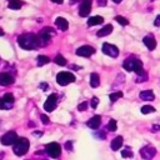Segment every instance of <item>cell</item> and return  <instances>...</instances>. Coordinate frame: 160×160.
Listing matches in <instances>:
<instances>
[{
	"label": "cell",
	"mask_w": 160,
	"mask_h": 160,
	"mask_svg": "<svg viewBox=\"0 0 160 160\" xmlns=\"http://www.w3.org/2000/svg\"><path fill=\"white\" fill-rule=\"evenodd\" d=\"M90 105H91V108H92V109H95V108L99 105V99H98L96 96H94V98L91 99V102H90Z\"/></svg>",
	"instance_id": "d6a6232c"
},
{
	"label": "cell",
	"mask_w": 160,
	"mask_h": 160,
	"mask_svg": "<svg viewBox=\"0 0 160 160\" xmlns=\"http://www.w3.org/2000/svg\"><path fill=\"white\" fill-rule=\"evenodd\" d=\"M115 20H116L120 25H128V24H129V20H128L126 18H124V16H120V15L115 16Z\"/></svg>",
	"instance_id": "f546056e"
},
{
	"label": "cell",
	"mask_w": 160,
	"mask_h": 160,
	"mask_svg": "<svg viewBox=\"0 0 160 160\" xmlns=\"http://www.w3.org/2000/svg\"><path fill=\"white\" fill-rule=\"evenodd\" d=\"M100 124H101V118H100V115H95V116H92L90 120H88V122H86V125L90 128V129H92V130H96L99 126H100Z\"/></svg>",
	"instance_id": "5bb4252c"
},
{
	"label": "cell",
	"mask_w": 160,
	"mask_h": 160,
	"mask_svg": "<svg viewBox=\"0 0 160 160\" xmlns=\"http://www.w3.org/2000/svg\"><path fill=\"white\" fill-rule=\"evenodd\" d=\"M102 52L105 55H109L111 58H116L119 55V49L115 46V45H111V44H102Z\"/></svg>",
	"instance_id": "30bf717a"
},
{
	"label": "cell",
	"mask_w": 160,
	"mask_h": 160,
	"mask_svg": "<svg viewBox=\"0 0 160 160\" xmlns=\"http://www.w3.org/2000/svg\"><path fill=\"white\" fill-rule=\"evenodd\" d=\"M146 80H148V74L146 72L142 74V75H140V76H138V79H136L138 82H142V81H146Z\"/></svg>",
	"instance_id": "e575fe53"
},
{
	"label": "cell",
	"mask_w": 160,
	"mask_h": 160,
	"mask_svg": "<svg viewBox=\"0 0 160 160\" xmlns=\"http://www.w3.org/2000/svg\"><path fill=\"white\" fill-rule=\"evenodd\" d=\"M40 119H41V122H42V124H45V125L50 124V120H49V118H48L45 114H41V115H40Z\"/></svg>",
	"instance_id": "836d02e7"
},
{
	"label": "cell",
	"mask_w": 160,
	"mask_h": 160,
	"mask_svg": "<svg viewBox=\"0 0 160 160\" xmlns=\"http://www.w3.org/2000/svg\"><path fill=\"white\" fill-rule=\"evenodd\" d=\"M54 61H55V64H58V65H60V66L66 65V59H65L62 55H56L55 59H54Z\"/></svg>",
	"instance_id": "cb8c5ba5"
},
{
	"label": "cell",
	"mask_w": 160,
	"mask_h": 160,
	"mask_svg": "<svg viewBox=\"0 0 160 160\" xmlns=\"http://www.w3.org/2000/svg\"><path fill=\"white\" fill-rule=\"evenodd\" d=\"M160 130V126L159 125H154L152 128H151V131H159Z\"/></svg>",
	"instance_id": "ab89813d"
},
{
	"label": "cell",
	"mask_w": 160,
	"mask_h": 160,
	"mask_svg": "<svg viewBox=\"0 0 160 160\" xmlns=\"http://www.w3.org/2000/svg\"><path fill=\"white\" fill-rule=\"evenodd\" d=\"M49 61H50V59L48 56H45V55H39L38 56V66H42V65L48 64Z\"/></svg>",
	"instance_id": "603a6c76"
},
{
	"label": "cell",
	"mask_w": 160,
	"mask_h": 160,
	"mask_svg": "<svg viewBox=\"0 0 160 160\" xmlns=\"http://www.w3.org/2000/svg\"><path fill=\"white\" fill-rule=\"evenodd\" d=\"M55 25H56L60 30H62V31H65V30L69 29V22H68V20H66L65 18H61V16H59V18L55 19Z\"/></svg>",
	"instance_id": "9a60e30c"
},
{
	"label": "cell",
	"mask_w": 160,
	"mask_h": 160,
	"mask_svg": "<svg viewBox=\"0 0 160 160\" xmlns=\"http://www.w3.org/2000/svg\"><path fill=\"white\" fill-rule=\"evenodd\" d=\"M142 41H144V44L146 45V48H148L149 50H154V49L156 48V40H155L152 36H145V38L142 39Z\"/></svg>",
	"instance_id": "e0dca14e"
},
{
	"label": "cell",
	"mask_w": 160,
	"mask_h": 160,
	"mask_svg": "<svg viewBox=\"0 0 160 160\" xmlns=\"http://www.w3.org/2000/svg\"><path fill=\"white\" fill-rule=\"evenodd\" d=\"M91 11V0H82L79 8V15L81 18H85Z\"/></svg>",
	"instance_id": "8fae6325"
},
{
	"label": "cell",
	"mask_w": 160,
	"mask_h": 160,
	"mask_svg": "<svg viewBox=\"0 0 160 160\" xmlns=\"http://www.w3.org/2000/svg\"><path fill=\"white\" fill-rule=\"evenodd\" d=\"M154 111H155V108H152L151 105H145L141 108V114H150Z\"/></svg>",
	"instance_id": "83f0119b"
},
{
	"label": "cell",
	"mask_w": 160,
	"mask_h": 160,
	"mask_svg": "<svg viewBox=\"0 0 160 160\" xmlns=\"http://www.w3.org/2000/svg\"><path fill=\"white\" fill-rule=\"evenodd\" d=\"M86 109H88V102H86V101L80 102L79 106H78V110H79V111H84V110H86Z\"/></svg>",
	"instance_id": "1f68e13d"
},
{
	"label": "cell",
	"mask_w": 160,
	"mask_h": 160,
	"mask_svg": "<svg viewBox=\"0 0 160 160\" xmlns=\"http://www.w3.org/2000/svg\"><path fill=\"white\" fill-rule=\"evenodd\" d=\"M14 76L10 75L9 72H0V85L1 86H8L14 82Z\"/></svg>",
	"instance_id": "4fadbf2b"
},
{
	"label": "cell",
	"mask_w": 160,
	"mask_h": 160,
	"mask_svg": "<svg viewBox=\"0 0 160 160\" xmlns=\"http://www.w3.org/2000/svg\"><path fill=\"white\" fill-rule=\"evenodd\" d=\"M18 139H19V138H18V134H16L15 131L10 130V131L5 132V134L1 136L0 141H1L2 145H14V144L18 141Z\"/></svg>",
	"instance_id": "8992f818"
},
{
	"label": "cell",
	"mask_w": 160,
	"mask_h": 160,
	"mask_svg": "<svg viewBox=\"0 0 160 160\" xmlns=\"http://www.w3.org/2000/svg\"><path fill=\"white\" fill-rule=\"evenodd\" d=\"M122 68H124L126 71H135V72L138 74V76L145 74V70L142 69V62H141V60H139V59L135 58V56L128 58V59L122 62Z\"/></svg>",
	"instance_id": "7a4b0ae2"
},
{
	"label": "cell",
	"mask_w": 160,
	"mask_h": 160,
	"mask_svg": "<svg viewBox=\"0 0 160 160\" xmlns=\"http://www.w3.org/2000/svg\"><path fill=\"white\" fill-rule=\"evenodd\" d=\"M40 88H41V89H48V84H46V82H41V84H40Z\"/></svg>",
	"instance_id": "60d3db41"
},
{
	"label": "cell",
	"mask_w": 160,
	"mask_h": 160,
	"mask_svg": "<svg viewBox=\"0 0 160 160\" xmlns=\"http://www.w3.org/2000/svg\"><path fill=\"white\" fill-rule=\"evenodd\" d=\"M122 146V136H116L115 139H112L111 140V144H110V148H111V150H119L120 148Z\"/></svg>",
	"instance_id": "ac0fdd59"
},
{
	"label": "cell",
	"mask_w": 160,
	"mask_h": 160,
	"mask_svg": "<svg viewBox=\"0 0 160 160\" xmlns=\"http://www.w3.org/2000/svg\"><path fill=\"white\" fill-rule=\"evenodd\" d=\"M52 2H55V4H62L64 2V0H51Z\"/></svg>",
	"instance_id": "b9f144b4"
},
{
	"label": "cell",
	"mask_w": 160,
	"mask_h": 160,
	"mask_svg": "<svg viewBox=\"0 0 160 160\" xmlns=\"http://www.w3.org/2000/svg\"><path fill=\"white\" fill-rule=\"evenodd\" d=\"M102 21H104L102 16L96 15V16H91V18H89V20H88V25H89V26H95V25L102 24Z\"/></svg>",
	"instance_id": "ffe728a7"
},
{
	"label": "cell",
	"mask_w": 160,
	"mask_h": 160,
	"mask_svg": "<svg viewBox=\"0 0 160 160\" xmlns=\"http://www.w3.org/2000/svg\"><path fill=\"white\" fill-rule=\"evenodd\" d=\"M94 135H95V136H96V138H99V139H100V140H101V139H104V138H105V132H102V131H101V132H95V134H94Z\"/></svg>",
	"instance_id": "8d00e7d4"
},
{
	"label": "cell",
	"mask_w": 160,
	"mask_h": 160,
	"mask_svg": "<svg viewBox=\"0 0 160 160\" xmlns=\"http://www.w3.org/2000/svg\"><path fill=\"white\" fill-rule=\"evenodd\" d=\"M65 150H68V151L72 150V140H69L65 142Z\"/></svg>",
	"instance_id": "d590c367"
},
{
	"label": "cell",
	"mask_w": 160,
	"mask_h": 160,
	"mask_svg": "<svg viewBox=\"0 0 160 160\" xmlns=\"http://www.w3.org/2000/svg\"><path fill=\"white\" fill-rule=\"evenodd\" d=\"M121 156L122 158H132L134 156V154H132V151H131V149L130 148H125L122 151H121Z\"/></svg>",
	"instance_id": "484cf974"
},
{
	"label": "cell",
	"mask_w": 160,
	"mask_h": 160,
	"mask_svg": "<svg viewBox=\"0 0 160 160\" xmlns=\"http://www.w3.org/2000/svg\"><path fill=\"white\" fill-rule=\"evenodd\" d=\"M140 99L141 100H145V101H152L155 99V95L152 92V90H144L140 92Z\"/></svg>",
	"instance_id": "2e32d148"
},
{
	"label": "cell",
	"mask_w": 160,
	"mask_h": 160,
	"mask_svg": "<svg viewBox=\"0 0 160 160\" xmlns=\"http://www.w3.org/2000/svg\"><path fill=\"white\" fill-rule=\"evenodd\" d=\"M24 5V2L21 1V0H9V8L11 9V10H19L21 6Z\"/></svg>",
	"instance_id": "7402d4cb"
},
{
	"label": "cell",
	"mask_w": 160,
	"mask_h": 160,
	"mask_svg": "<svg viewBox=\"0 0 160 160\" xmlns=\"http://www.w3.org/2000/svg\"><path fill=\"white\" fill-rule=\"evenodd\" d=\"M112 1H114L115 4H120V2H121V0H112Z\"/></svg>",
	"instance_id": "f6af8a7d"
},
{
	"label": "cell",
	"mask_w": 160,
	"mask_h": 160,
	"mask_svg": "<svg viewBox=\"0 0 160 160\" xmlns=\"http://www.w3.org/2000/svg\"><path fill=\"white\" fill-rule=\"evenodd\" d=\"M155 154H156V149L151 145H146V146L140 149V155L145 160H151L155 156Z\"/></svg>",
	"instance_id": "9c48e42d"
},
{
	"label": "cell",
	"mask_w": 160,
	"mask_h": 160,
	"mask_svg": "<svg viewBox=\"0 0 160 160\" xmlns=\"http://www.w3.org/2000/svg\"><path fill=\"white\" fill-rule=\"evenodd\" d=\"M112 31V25L111 24H108V25H105L104 28H101L99 31H98V36L99 38H102V36H106V35H109L110 32Z\"/></svg>",
	"instance_id": "d6986e66"
},
{
	"label": "cell",
	"mask_w": 160,
	"mask_h": 160,
	"mask_svg": "<svg viewBox=\"0 0 160 160\" xmlns=\"http://www.w3.org/2000/svg\"><path fill=\"white\" fill-rule=\"evenodd\" d=\"M42 160H46V159H42Z\"/></svg>",
	"instance_id": "bcb514c9"
},
{
	"label": "cell",
	"mask_w": 160,
	"mask_h": 160,
	"mask_svg": "<svg viewBox=\"0 0 160 160\" xmlns=\"http://www.w3.org/2000/svg\"><path fill=\"white\" fill-rule=\"evenodd\" d=\"M98 1V5L99 6H105L108 4V0H96Z\"/></svg>",
	"instance_id": "74e56055"
},
{
	"label": "cell",
	"mask_w": 160,
	"mask_h": 160,
	"mask_svg": "<svg viewBox=\"0 0 160 160\" xmlns=\"http://www.w3.org/2000/svg\"><path fill=\"white\" fill-rule=\"evenodd\" d=\"M154 25L155 26H160V15H158L155 18V21H154Z\"/></svg>",
	"instance_id": "f35d334b"
},
{
	"label": "cell",
	"mask_w": 160,
	"mask_h": 160,
	"mask_svg": "<svg viewBox=\"0 0 160 160\" xmlns=\"http://www.w3.org/2000/svg\"><path fill=\"white\" fill-rule=\"evenodd\" d=\"M29 148H30V142H29V140H28L26 138H19L18 141H16V142L14 144V146H12V151H14L15 155H18V156H22L24 154L28 152Z\"/></svg>",
	"instance_id": "3957f363"
},
{
	"label": "cell",
	"mask_w": 160,
	"mask_h": 160,
	"mask_svg": "<svg viewBox=\"0 0 160 160\" xmlns=\"http://www.w3.org/2000/svg\"><path fill=\"white\" fill-rule=\"evenodd\" d=\"M116 128H118L116 120L110 119V121H109V124H108V130H109V131H115V130H116Z\"/></svg>",
	"instance_id": "f1b7e54d"
},
{
	"label": "cell",
	"mask_w": 160,
	"mask_h": 160,
	"mask_svg": "<svg viewBox=\"0 0 160 160\" xmlns=\"http://www.w3.org/2000/svg\"><path fill=\"white\" fill-rule=\"evenodd\" d=\"M45 151L51 156V158H54V159H56V158H59L60 156V154H61V146L58 144V142H49L46 146H45Z\"/></svg>",
	"instance_id": "5b68a950"
},
{
	"label": "cell",
	"mask_w": 160,
	"mask_h": 160,
	"mask_svg": "<svg viewBox=\"0 0 160 160\" xmlns=\"http://www.w3.org/2000/svg\"><path fill=\"white\" fill-rule=\"evenodd\" d=\"M4 34H5V32H4V30H2V29H1V28H0V36H2V35H4Z\"/></svg>",
	"instance_id": "ee69618b"
},
{
	"label": "cell",
	"mask_w": 160,
	"mask_h": 160,
	"mask_svg": "<svg viewBox=\"0 0 160 160\" xmlns=\"http://www.w3.org/2000/svg\"><path fill=\"white\" fill-rule=\"evenodd\" d=\"M54 34V30L51 28H44L40 32H39V40H40V44L41 45H48L50 42V39H51V35Z\"/></svg>",
	"instance_id": "52a82bcc"
},
{
	"label": "cell",
	"mask_w": 160,
	"mask_h": 160,
	"mask_svg": "<svg viewBox=\"0 0 160 160\" xmlns=\"http://www.w3.org/2000/svg\"><path fill=\"white\" fill-rule=\"evenodd\" d=\"M100 85V78L99 74L96 72H91L90 74V86L91 88H98Z\"/></svg>",
	"instance_id": "44dd1931"
},
{
	"label": "cell",
	"mask_w": 160,
	"mask_h": 160,
	"mask_svg": "<svg viewBox=\"0 0 160 160\" xmlns=\"http://www.w3.org/2000/svg\"><path fill=\"white\" fill-rule=\"evenodd\" d=\"M11 108H12V104H11V102L5 101L2 98L0 99V109H5V110H8V109H11Z\"/></svg>",
	"instance_id": "4316f807"
},
{
	"label": "cell",
	"mask_w": 160,
	"mask_h": 160,
	"mask_svg": "<svg viewBox=\"0 0 160 160\" xmlns=\"http://www.w3.org/2000/svg\"><path fill=\"white\" fill-rule=\"evenodd\" d=\"M5 101H8V102H14V96H12V94H5L4 95V98H2Z\"/></svg>",
	"instance_id": "4dcf8cb0"
},
{
	"label": "cell",
	"mask_w": 160,
	"mask_h": 160,
	"mask_svg": "<svg viewBox=\"0 0 160 160\" xmlns=\"http://www.w3.org/2000/svg\"><path fill=\"white\" fill-rule=\"evenodd\" d=\"M78 1H80V0H70V5H74V4H76ZM82 1V0H81Z\"/></svg>",
	"instance_id": "7bdbcfd3"
},
{
	"label": "cell",
	"mask_w": 160,
	"mask_h": 160,
	"mask_svg": "<svg viewBox=\"0 0 160 160\" xmlns=\"http://www.w3.org/2000/svg\"><path fill=\"white\" fill-rule=\"evenodd\" d=\"M76 79H75V75L69 72V71H60L58 75H56V81L59 85L61 86H65V85H69L70 82H74Z\"/></svg>",
	"instance_id": "277c9868"
},
{
	"label": "cell",
	"mask_w": 160,
	"mask_h": 160,
	"mask_svg": "<svg viewBox=\"0 0 160 160\" xmlns=\"http://www.w3.org/2000/svg\"><path fill=\"white\" fill-rule=\"evenodd\" d=\"M18 44L20 45L21 49H25V50H34L41 45L39 36L35 34H31V32L21 34L18 38Z\"/></svg>",
	"instance_id": "6da1fadb"
},
{
	"label": "cell",
	"mask_w": 160,
	"mask_h": 160,
	"mask_svg": "<svg viewBox=\"0 0 160 160\" xmlns=\"http://www.w3.org/2000/svg\"><path fill=\"white\" fill-rule=\"evenodd\" d=\"M94 52H95V49H94L92 46H90V45H82V46H80V48L76 50V55L84 56V58H89V56H91Z\"/></svg>",
	"instance_id": "7c38bea8"
},
{
	"label": "cell",
	"mask_w": 160,
	"mask_h": 160,
	"mask_svg": "<svg viewBox=\"0 0 160 160\" xmlns=\"http://www.w3.org/2000/svg\"><path fill=\"white\" fill-rule=\"evenodd\" d=\"M56 105H58V96H56V94H50L48 96L45 104H44V110L50 112V111H52L56 108Z\"/></svg>",
	"instance_id": "ba28073f"
},
{
	"label": "cell",
	"mask_w": 160,
	"mask_h": 160,
	"mask_svg": "<svg viewBox=\"0 0 160 160\" xmlns=\"http://www.w3.org/2000/svg\"><path fill=\"white\" fill-rule=\"evenodd\" d=\"M109 98H110V100H111V102H115L118 99H120V98H122V92L121 91H116V92H111L110 95H109Z\"/></svg>",
	"instance_id": "d4e9b609"
}]
</instances>
